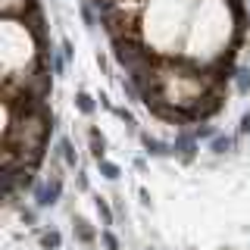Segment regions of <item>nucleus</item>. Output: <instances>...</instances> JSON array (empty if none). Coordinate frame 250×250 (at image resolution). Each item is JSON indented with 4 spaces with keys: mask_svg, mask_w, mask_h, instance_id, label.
Wrapping results in <instances>:
<instances>
[{
    "mask_svg": "<svg viewBox=\"0 0 250 250\" xmlns=\"http://www.w3.org/2000/svg\"><path fill=\"white\" fill-rule=\"evenodd\" d=\"M75 109H78V113H84V116H94L97 100H94L88 91H78V94H75Z\"/></svg>",
    "mask_w": 250,
    "mask_h": 250,
    "instance_id": "9b49d317",
    "label": "nucleus"
},
{
    "mask_svg": "<svg viewBox=\"0 0 250 250\" xmlns=\"http://www.w3.org/2000/svg\"><path fill=\"white\" fill-rule=\"evenodd\" d=\"M72 231H75V238L82 241V244H94V241H97V231L91 229V222L88 219H82V216H72Z\"/></svg>",
    "mask_w": 250,
    "mask_h": 250,
    "instance_id": "423d86ee",
    "label": "nucleus"
},
{
    "mask_svg": "<svg viewBox=\"0 0 250 250\" xmlns=\"http://www.w3.org/2000/svg\"><path fill=\"white\" fill-rule=\"evenodd\" d=\"M19 219L35 229V225H38V207H19Z\"/></svg>",
    "mask_w": 250,
    "mask_h": 250,
    "instance_id": "dca6fc26",
    "label": "nucleus"
},
{
    "mask_svg": "<svg viewBox=\"0 0 250 250\" xmlns=\"http://www.w3.org/2000/svg\"><path fill=\"white\" fill-rule=\"evenodd\" d=\"M31 197H35V207H38V209L57 207L60 197H62V175H57V172H53V175L44 178V182H35V188H31Z\"/></svg>",
    "mask_w": 250,
    "mask_h": 250,
    "instance_id": "f257e3e1",
    "label": "nucleus"
},
{
    "mask_svg": "<svg viewBox=\"0 0 250 250\" xmlns=\"http://www.w3.org/2000/svg\"><path fill=\"white\" fill-rule=\"evenodd\" d=\"M97 169H100V175H104L106 182H119V178H122V169L116 166L113 160H106V156H104V160H97Z\"/></svg>",
    "mask_w": 250,
    "mask_h": 250,
    "instance_id": "f8f14e48",
    "label": "nucleus"
},
{
    "mask_svg": "<svg viewBox=\"0 0 250 250\" xmlns=\"http://www.w3.org/2000/svg\"><path fill=\"white\" fill-rule=\"evenodd\" d=\"M194 135H197L200 141H213V138L219 135V131L213 128V125H194Z\"/></svg>",
    "mask_w": 250,
    "mask_h": 250,
    "instance_id": "a211bd4d",
    "label": "nucleus"
},
{
    "mask_svg": "<svg viewBox=\"0 0 250 250\" xmlns=\"http://www.w3.org/2000/svg\"><path fill=\"white\" fill-rule=\"evenodd\" d=\"M75 185H78V191H91V182H88V172H82V169H78V175H75Z\"/></svg>",
    "mask_w": 250,
    "mask_h": 250,
    "instance_id": "aec40b11",
    "label": "nucleus"
},
{
    "mask_svg": "<svg viewBox=\"0 0 250 250\" xmlns=\"http://www.w3.org/2000/svg\"><path fill=\"white\" fill-rule=\"evenodd\" d=\"M172 150L182 163H194L197 160V150H200V138L194 135V128H178L175 131V141H172Z\"/></svg>",
    "mask_w": 250,
    "mask_h": 250,
    "instance_id": "f03ea898",
    "label": "nucleus"
},
{
    "mask_svg": "<svg viewBox=\"0 0 250 250\" xmlns=\"http://www.w3.org/2000/svg\"><path fill=\"white\" fill-rule=\"evenodd\" d=\"M113 116H116V119H119V122H122V125H125L128 131H131V135L138 131V119H135V116H131V113H128L125 106H113Z\"/></svg>",
    "mask_w": 250,
    "mask_h": 250,
    "instance_id": "2eb2a0df",
    "label": "nucleus"
},
{
    "mask_svg": "<svg viewBox=\"0 0 250 250\" xmlns=\"http://www.w3.org/2000/svg\"><path fill=\"white\" fill-rule=\"evenodd\" d=\"M231 82H234V91H238L241 97H247V94H250V66H241V69H234Z\"/></svg>",
    "mask_w": 250,
    "mask_h": 250,
    "instance_id": "1a4fd4ad",
    "label": "nucleus"
},
{
    "mask_svg": "<svg viewBox=\"0 0 250 250\" xmlns=\"http://www.w3.org/2000/svg\"><path fill=\"white\" fill-rule=\"evenodd\" d=\"M100 241H104L106 250H122V244H119V238L113 234V229H104V231H100Z\"/></svg>",
    "mask_w": 250,
    "mask_h": 250,
    "instance_id": "f3484780",
    "label": "nucleus"
},
{
    "mask_svg": "<svg viewBox=\"0 0 250 250\" xmlns=\"http://www.w3.org/2000/svg\"><path fill=\"white\" fill-rule=\"evenodd\" d=\"M47 60H50V69H53V75H62V72H66V66H69V60L66 57H62V50H53V47H50V50H47Z\"/></svg>",
    "mask_w": 250,
    "mask_h": 250,
    "instance_id": "ddd939ff",
    "label": "nucleus"
},
{
    "mask_svg": "<svg viewBox=\"0 0 250 250\" xmlns=\"http://www.w3.org/2000/svg\"><path fill=\"white\" fill-rule=\"evenodd\" d=\"M238 150V138H231V135H219L209 141V153H216V156H225V153H234Z\"/></svg>",
    "mask_w": 250,
    "mask_h": 250,
    "instance_id": "39448f33",
    "label": "nucleus"
},
{
    "mask_svg": "<svg viewBox=\"0 0 250 250\" xmlns=\"http://www.w3.org/2000/svg\"><path fill=\"white\" fill-rule=\"evenodd\" d=\"M78 10H82V22H84V28H88V31L97 28V16H94V6L88 3V0H78Z\"/></svg>",
    "mask_w": 250,
    "mask_h": 250,
    "instance_id": "4468645a",
    "label": "nucleus"
},
{
    "mask_svg": "<svg viewBox=\"0 0 250 250\" xmlns=\"http://www.w3.org/2000/svg\"><path fill=\"white\" fill-rule=\"evenodd\" d=\"M138 194H141V203H144V207H150V194H147V188H141Z\"/></svg>",
    "mask_w": 250,
    "mask_h": 250,
    "instance_id": "5701e85b",
    "label": "nucleus"
},
{
    "mask_svg": "<svg viewBox=\"0 0 250 250\" xmlns=\"http://www.w3.org/2000/svg\"><path fill=\"white\" fill-rule=\"evenodd\" d=\"M238 135H250V109L241 116V125H238Z\"/></svg>",
    "mask_w": 250,
    "mask_h": 250,
    "instance_id": "412c9836",
    "label": "nucleus"
},
{
    "mask_svg": "<svg viewBox=\"0 0 250 250\" xmlns=\"http://www.w3.org/2000/svg\"><path fill=\"white\" fill-rule=\"evenodd\" d=\"M247 3H250V0H247Z\"/></svg>",
    "mask_w": 250,
    "mask_h": 250,
    "instance_id": "b1692460",
    "label": "nucleus"
},
{
    "mask_svg": "<svg viewBox=\"0 0 250 250\" xmlns=\"http://www.w3.org/2000/svg\"><path fill=\"white\" fill-rule=\"evenodd\" d=\"M57 150H60L62 166H66V169H78V153H75V144H72V138H69V135H62L57 141Z\"/></svg>",
    "mask_w": 250,
    "mask_h": 250,
    "instance_id": "20e7f679",
    "label": "nucleus"
},
{
    "mask_svg": "<svg viewBox=\"0 0 250 250\" xmlns=\"http://www.w3.org/2000/svg\"><path fill=\"white\" fill-rule=\"evenodd\" d=\"M94 209H97L100 219H104V229H109V225H113V219H116V216H113V207H109V200L97 194V197H94Z\"/></svg>",
    "mask_w": 250,
    "mask_h": 250,
    "instance_id": "9d476101",
    "label": "nucleus"
},
{
    "mask_svg": "<svg viewBox=\"0 0 250 250\" xmlns=\"http://www.w3.org/2000/svg\"><path fill=\"white\" fill-rule=\"evenodd\" d=\"M135 169L138 172H147V160H144V156H138V160H135Z\"/></svg>",
    "mask_w": 250,
    "mask_h": 250,
    "instance_id": "4be33fe9",
    "label": "nucleus"
},
{
    "mask_svg": "<svg viewBox=\"0 0 250 250\" xmlns=\"http://www.w3.org/2000/svg\"><path fill=\"white\" fill-rule=\"evenodd\" d=\"M38 241H41V250H60V247H62V234H60L57 229L38 231Z\"/></svg>",
    "mask_w": 250,
    "mask_h": 250,
    "instance_id": "6e6552de",
    "label": "nucleus"
},
{
    "mask_svg": "<svg viewBox=\"0 0 250 250\" xmlns=\"http://www.w3.org/2000/svg\"><path fill=\"white\" fill-rule=\"evenodd\" d=\"M138 138H141V147H144V153H147V156H156V160H166V156H175V150H172V144H166V141H160V138L147 135V131H138Z\"/></svg>",
    "mask_w": 250,
    "mask_h": 250,
    "instance_id": "7ed1b4c3",
    "label": "nucleus"
},
{
    "mask_svg": "<svg viewBox=\"0 0 250 250\" xmlns=\"http://www.w3.org/2000/svg\"><path fill=\"white\" fill-rule=\"evenodd\" d=\"M60 50H62V57H66L69 62L75 60V50H72V41H69V38H62V41H60Z\"/></svg>",
    "mask_w": 250,
    "mask_h": 250,
    "instance_id": "6ab92c4d",
    "label": "nucleus"
},
{
    "mask_svg": "<svg viewBox=\"0 0 250 250\" xmlns=\"http://www.w3.org/2000/svg\"><path fill=\"white\" fill-rule=\"evenodd\" d=\"M88 141H91V156L94 160H104L106 156V138H104V131H100L97 125L88 128Z\"/></svg>",
    "mask_w": 250,
    "mask_h": 250,
    "instance_id": "0eeeda50",
    "label": "nucleus"
}]
</instances>
